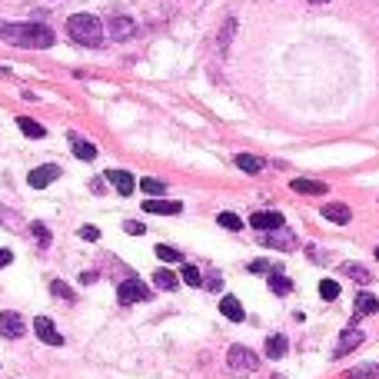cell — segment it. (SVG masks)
<instances>
[{
  "label": "cell",
  "instance_id": "cell-1",
  "mask_svg": "<svg viewBox=\"0 0 379 379\" xmlns=\"http://www.w3.org/2000/svg\"><path fill=\"white\" fill-rule=\"evenodd\" d=\"M0 37L13 47H30V51H47L57 44V34L44 24H0Z\"/></svg>",
  "mask_w": 379,
  "mask_h": 379
},
{
  "label": "cell",
  "instance_id": "cell-2",
  "mask_svg": "<svg viewBox=\"0 0 379 379\" xmlns=\"http://www.w3.org/2000/svg\"><path fill=\"white\" fill-rule=\"evenodd\" d=\"M67 34H70L77 44H84V47H100L103 44V24L93 13H74V17L67 20Z\"/></svg>",
  "mask_w": 379,
  "mask_h": 379
},
{
  "label": "cell",
  "instance_id": "cell-3",
  "mask_svg": "<svg viewBox=\"0 0 379 379\" xmlns=\"http://www.w3.org/2000/svg\"><path fill=\"white\" fill-rule=\"evenodd\" d=\"M117 300L124 306L130 303H143V300H150V290L140 283V279H124L120 286H117Z\"/></svg>",
  "mask_w": 379,
  "mask_h": 379
},
{
  "label": "cell",
  "instance_id": "cell-4",
  "mask_svg": "<svg viewBox=\"0 0 379 379\" xmlns=\"http://www.w3.org/2000/svg\"><path fill=\"white\" fill-rule=\"evenodd\" d=\"M227 363L233 373H253V369L260 366V359H256V353L253 350H246V346H233L227 356Z\"/></svg>",
  "mask_w": 379,
  "mask_h": 379
},
{
  "label": "cell",
  "instance_id": "cell-5",
  "mask_svg": "<svg viewBox=\"0 0 379 379\" xmlns=\"http://www.w3.org/2000/svg\"><path fill=\"white\" fill-rule=\"evenodd\" d=\"M260 243H263V246H273V250H293V246H296V237H293L286 227H279V230H270V233H263V237H260Z\"/></svg>",
  "mask_w": 379,
  "mask_h": 379
},
{
  "label": "cell",
  "instance_id": "cell-6",
  "mask_svg": "<svg viewBox=\"0 0 379 379\" xmlns=\"http://www.w3.org/2000/svg\"><path fill=\"white\" fill-rule=\"evenodd\" d=\"M60 177V166H53V164H44L37 166V170H30V177H27V183L34 190H44V187H51L53 180Z\"/></svg>",
  "mask_w": 379,
  "mask_h": 379
},
{
  "label": "cell",
  "instance_id": "cell-7",
  "mask_svg": "<svg viewBox=\"0 0 379 379\" xmlns=\"http://www.w3.org/2000/svg\"><path fill=\"white\" fill-rule=\"evenodd\" d=\"M143 210H147V213H157V216H177L180 210H183V203H177V200H157V197H147V200H143Z\"/></svg>",
  "mask_w": 379,
  "mask_h": 379
},
{
  "label": "cell",
  "instance_id": "cell-8",
  "mask_svg": "<svg viewBox=\"0 0 379 379\" xmlns=\"http://www.w3.org/2000/svg\"><path fill=\"white\" fill-rule=\"evenodd\" d=\"M24 319L17 313H0V336H7V340H20L24 336Z\"/></svg>",
  "mask_w": 379,
  "mask_h": 379
},
{
  "label": "cell",
  "instance_id": "cell-9",
  "mask_svg": "<svg viewBox=\"0 0 379 379\" xmlns=\"http://www.w3.org/2000/svg\"><path fill=\"white\" fill-rule=\"evenodd\" d=\"M34 333H37V336L47 343V346H60V343H63V336L57 333V326H53L47 316H37V319H34Z\"/></svg>",
  "mask_w": 379,
  "mask_h": 379
},
{
  "label": "cell",
  "instance_id": "cell-10",
  "mask_svg": "<svg viewBox=\"0 0 379 379\" xmlns=\"http://www.w3.org/2000/svg\"><path fill=\"white\" fill-rule=\"evenodd\" d=\"M107 30H110V40H130L137 34V20H130V17H114V20L107 24Z\"/></svg>",
  "mask_w": 379,
  "mask_h": 379
},
{
  "label": "cell",
  "instance_id": "cell-11",
  "mask_svg": "<svg viewBox=\"0 0 379 379\" xmlns=\"http://www.w3.org/2000/svg\"><path fill=\"white\" fill-rule=\"evenodd\" d=\"M250 227H253V230H263V233H270V230H279V227H283V216H279L277 210H270V213H266V210H260V213H253V216H250Z\"/></svg>",
  "mask_w": 379,
  "mask_h": 379
},
{
  "label": "cell",
  "instance_id": "cell-12",
  "mask_svg": "<svg viewBox=\"0 0 379 379\" xmlns=\"http://www.w3.org/2000/svg\"><path fill=\"white\" fill-rule=\"evenodd\" d=\"M107 180L117 187V193L120 197H130L133 193V187H137V180H133V173H126V170H107Z\"/></svg>",
  "mask_w": 379,
  "mask_h": 379
},
{
  "label": "cell",
  "instance_id": "cell-13",
  "mask_svg": "<svg viewBox=\"0 0 379 379\" xmlns=\"http://www.w3.org/2000/svg\"><path fill=\"white\" fill-rule=\"evenodd\" d=\"M350 206L346 203H326L323 206V220H329V223H336V227H346L350 223Z\"/></svg>",
  "mask_w": 379,
  "mask_h": 379
},
{
  "label": "cell",
  "instance_id": "cell-14",
  "mask_svg": "<svg viewBox=\"0 0 379 379\" xmlns=\"http://www.w3.org/2000/svg\"><path fill=\"white\" fill-rule=\"evenodd\" d=\"M290 187H293V193H303V197H323V193H326V183H319V180H306V177H296Z\"/></svg>",
  "mask_w": 379,
  "mask_h": 379
},
{
  "label": "cell",
  "instance_id": "cell-15",
  "mask_svg": "<svg viewBox=\"0 0 379 379\" xmlns=\"http://www.w3.org/2000/svg\"><path fill=\"white\" fill-rule=\"evenodd\" d=\"M220 313L227 316V319H233V323H240L243 316V303L240 300H237V296H223V300H220Z\"/></svg>",
  "mask_w": 379,
  "mask_h": 379
},
{
  "label": "cell",
  "instance_id": "cell-16",
  "mask_svg": "<svg viewBox=\"0 0 379 379\" xmlns=\"http://www.w3.org/2000/svg\"><path fill=\"white\" fill-rule=\"evenodd\" d=\"M373 313H379V300L373 293H359L356 296V319L359 316H373Z\"/></svg>",
  "mask_w": 379,
  "mask_h": 379
},
{
  "label": "cell",
  "instance_id": "cell-17",
  "mask_svg": "<svg viewBox=\"0 0 379 379\" xmlns=\"http://www.w3.org/2000/svg\"><path fill=\"white\" fill-rule=\"evenodd\" d=\"M70 143H74V153H77V160H97V147L93 143H87V140H80L77 133H70Z\"/></svg>",
  "mask_w": 379,
  "mask_h": 379
},
{
  "label": "cell",
  "instance_id": "cell-18",
  "mask_svg": "<svg viewBox=\"0 0 379 379\" xmlns=\"http://www.w3.org/2000/svg\"><path fill=\"white\" fill-rule=\"evenodd\" d=\"M359 343H363V333H359V329H346V333H343V336H340V346H336V356H346V353H350V350H356Z\"/></svg>",
  "mask_w": 379,
  "mask_h": 379
},
{
  "label": "cell",
  "instance_id": "cell-19",
  "mask_svg": "<svg viewBox=\"0 0 379 379\" xmlns=\"http://www.w3.org/2000/svg\"><path fill=\"white\" fill-rule=\"evenodd\" d=\"M17 126L24 130L30 140H44L47 137V130H44V124H37V120H30V117H17Z\"/></svg>",
  "mask_w": 379,
  "mask_h": 379
},
{
  "label": "cell",
  "instance_id": "cell-20",
  "mask_svg": "<svg viewBox=\"0 0 379 379\" xmlns=\"http://www.w3.org/2000/svg\"><path fill=\"white\" fill-rule=\"evenodd\" d=\"M153 286H157V290H177L180 277L170 273V270H157V273H153Z\"/></svg>",
  "mask_w": 379,
  "mask_h": 379
},
{
  "label": "cell",
  "instance_id": "cell-21",
  "mask_svg": "<svg viewBox=\"0 0 379 379\" xmlns=\"http://www.w3.org/2000/svg\"><path fill=\"white\" fill-rule=\"evenodd\" d=\"M266 356H270V359H283V356H286V336H270V340H266Z\"/></svg>",
  "mask_w": 379,
  "mask_h": 379
},
{
  "label": "cell",
  "instance_id": "cell-22",
  "mask_svg": "<svg viewBox=\"0 0 379 379\" xmlns=\"http://www.w3.org/2000/svg\"><path fill=\"white\" fill-rule=\"evenodd\" d=\"M237 166H240V170H246V173H260V170H263V157H253V153H240V157H237Z\"/></svg>",
  "mask_w": 379,
  "mask_h": 379
},
{
  "label": "cell",
  "instance_id": "cell-23",
  "mask_svg": "<svg viewBox=\"0 0 379 379\" xmlns=\"http://www.w3.org/2000/svg\"><path fill=\"white\" fill-rule=\"evenodd\" d=\"M140 190H143V193H147V197H164V190H166V183L160 177H143L137 183Z\"/></svg>",
  "mask_w": 379,
  "mask_h": 379
},
{
  "label": "cell",
  "instance_id": "cell-24",
  "mask_svg": "<svg viewBox=\"0 0 379 379\" xmlns=\"http://www.w3.org/2000/svg\"><path fill=\"white\" fill-rule=\"evenodd\" d=\"M270 290L277 293V296H286V293L293 290V283L286 277H283V270H277V273H270Z\"/></svg>",
  "mask_w": 379,
  "mask_h": 379
},
{
  "label": "cell",
  "instance_id": "cell-25",
  "mask_svg": "<svg viewBox=\"0 0 379 379\" xmlns=\"http://www.w3.org/2000/svg\"><path fill=\"white\" fill-rule=\"evenodd\" d=\"M343 273H346V277H353L356 283H369V279H373L366 266H356V263H346V266H343Z\"/></svg>",
  "mask_w": 379,
  "mask_h": 379
},
{
  "label": "cell",
  "instance_id": "cell-26",
  "mask_svg": "<svg viewBox=\"0 0 379 379\" xmlns=\"http://www.w3.org/2000/svg\"><path fill=\"white\" fill-rule=\"evenodd\" d=\"M51 293L53 296H60V300H67V303H77V293L67 286V283H60V279H53L51 283Z\"/></svg>",
  "mask_w": 379,
  "mask_h": 379
},
{
  "label": "cell",
  "instance_id": "cell-27",
  "mask_svg": "<svg viewBox=\"0 0 379 379\" xmlns=\"http://www.w3.org/2000/svg\"><path fill=\"white\" fill-rule=\"evenodd\" d=\"M180 279H183L187 286H200V283H203L200 270H197V266H193V263H183V273H180Z\"/></svg>",
  "mask_w": 379,
  "mask_h": 379
},
{
  "label": "cell",
  "instance_id": "cell-28",
  "mask_svg": "<svg viewBox=\"0 0 379 379\" xmlns=\"http://www.w3.org/2000/svg\"><path fill=\"white\" fill-rule=\"evenodd\" d=\"M319 296L333 303V300L340 296V283H336V279H323V283H319Z\"/></svg>",
  "mask_w": 379,
  "mask_h": 379
},
{
  "label": "cell",
  "instance_id": "cell-29",
  "mask_svg": "<svg viewBox=\"0 0 379 379\" xmlns=\"http://www.w3.org/2000/svg\"><path fill=\"white\" fill-rule=\"evenodd\" d=\"M350 379H379V366H356L350 369Z\"/></svg>",
  "mask_w": 379,
  "mask_h": 379
},
{
  "label": "cell",
  "instance_id": "cell-30",
  "mask_svg": "<svg viewBox=\"0 0 379 379\" xmlns=\"http://www.w3.org/2000/svg\"><path fill=\"white\" fill-rule=\"evenodd\" d=\"M220 227L223 230H233V233H237V230H243V220L237 213H220Z\"/></svg>",
  "mask_w": 379,
  "mask_h": 379
},
{
  "label": "cell",
  "instance_id": "cell-31",
  "mask_svg": "<svg viewBox=\"0 0 379 379\" xmlns=\"http://www.w3.org/2000/svg\"><path fill=\"white\" fill-rule=\"evenodd\" d=\"M157 256H160V260H166V263H180V260H183V256H180V250H173V246H164V243L157 246Z\"/></svg>",
  "mask_w": 379,
  "mask_h": 379
},
{
  "label": "cell",
  "instance_id": "cell-32",
  "mask_svg": "<svg viewBox=\"0 0 379 379\" xmlns=\"http://www.w3.org/2000/svg\"><path fill=\"white\" fill-rule=\"evenodd\" d=\"M30 233L37 237V243H40V246H47V243H51V230L44 227V223H30Z\"/></svg>",
  "mask_w": 379,
  "mask_h": 379
},
{
  "label": "cell",
  "instance_id": "cell-33",
  "mask_svg": "<svg viewBox=\"0 0 379 379\" xmlns=\"http://www.w3.org/2000/svg\"><path fill=\"white\" fill-rule=\"evenodd\" d=\"M80 237H84L87 243H97V240H100V230H97V227H80Z\"/></svg>",
  "mask_w": 379,
  "mask_h": 379
},
{
  "label": "cell",
  "instance_id": "cell-34",
  "mask_svg": "<svg viewBox=\"0 0 379 379\" xmlns=\"http://www.w3.org/2000/svg\"><path fill=\"white\" fill-rule=\"evenodd\" d=\"M233 30H237V20H227V27H223V40H220V47L227 51V44H230V37H233Z\"/></svg>",
  "mask_w": 379,
  "mask_h": 379
},
{
  "label": "cell",
  "instance_id": "cell-35",
  "mask_svg": "<svg viewBox=\"0 0 379 379\" xmlns=\"http://www.w3.org/2000/svg\"><path fill=\"white\" fill-rule=\"evenodd\" d=\"M124 230H126V233H133V237H140V233H143V230H147V227H143L140 220H126V223H124Z\"/></svg>",
  "mask_w": 379,
  "mask_h": 379
},
{
  "label": "cell",
  "instance_id": "cell-36",
  "mask_svg": "<svg viewBox=\"0 0 379 379\" xmlns=\"http://www.w3.org/2000/svg\"><path fill=\"white\" fill-rule=\"evenodd\" d=\"M206 286H210V290H220V286H223V279H220V273H213V277H206Z\"/></svg>",
  "mask_w": 379,
  "mask_h": 379
},
{
  "label": "cell",
  "instance_id": "cell-37",
  "mask_svg": "<svg viewBox=\"0 0 379 379\" xmlns=\"http://www.w3.org/2000/svg\"><path fill=\"white\" fill-rule=\"evenodd\" d=\"M13 263V253L11 250H0V266H11Z\"/></svg>",
  "mask_w": 379,
  "mask_h": 379
},
{
  "label": "cell",
  "instance_id": "cell-38",
  "mask_svg": "<svg viewBox=\"0 0 379 379\" xmlns=\"http://www.w3.org/2000/svg\"><path fill=\"white\" fill-rule=\"evenodd\" d=\"M0 220H11V223H13V216L7 213V210H4V206H0Z\"/></svg>",
  "mask_w": 379,
  "mask_h": 379
},
{
  "label": "cell",
  "instance_id": "cell-39",
  "mask_svg": "<svg viewBox=\"0 0 379 379\" xmlns=\"http://www.w3.org/2000/svg\"><path fill=\"white\" fill-rule=\"evenodd\" d=\"M310 4H329V0H310Z\"/></svg>",
  "mask_w": 379,
  "mask_h": 379
},
{
  "label": "cell",
  "instance_id": "cell-40",
  "mask_svg": "<svg viewBox=\"0 0 379 379\" xmlns=\"http://www.w3.org/2000/svg\"><path fill=\"white\" fill-rule=\"evenodd\" d=\"M376 260H379V246H376Z\"/></svg>",
  "mask_w": 379,
  "mask_h": 379
}]
</instances>
